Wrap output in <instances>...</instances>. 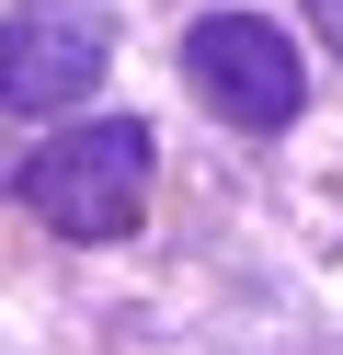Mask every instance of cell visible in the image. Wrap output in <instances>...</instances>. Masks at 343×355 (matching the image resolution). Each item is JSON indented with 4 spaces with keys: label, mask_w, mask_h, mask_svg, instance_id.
Masks as SVG:
<instances>
[{
    "label": "cell",
    "mask_w": 343,
    "mask_h": 355,
    "mask_svg": "<svg viewBox=\"0 0 343 355\" xmlns=\"http://www.w3.org/2000/svg\"><path fill=\"white\" fill-rule=\"evenodd\" d=\"M23 207L46 218L58 241H126L137 207H149V126L103 115V126H69L23 161Z\"/></svg>",
    "instance_id": "1"
},
{
    "label": "cell",
    "mask_w": 343,
    "mask_h": 355,
    "mask_svg": "<svg viewBox=\"0 0 343 355\" xmlns=\"http://www.w3.org/2000/svg\"><path fill=\"white\" fill-rule=\"evenodd\" d=\"M183 80H195L206 103H218L229 126H297V103H309V69H297L286 24H263V12H206L195 35H183Z\"/></svg>",
    "instance_id": "2"
},
{
    "label": "cell",
    "mask_w": 343,
    "mask_h": 355,
    "mask_svg": "<svg viewBox=\"0 0 343 355\" xmlns=\"http://www.w3.org/2000/svg\"><path fill=\"white\" fill-rule=\"evenodd\" d=\"M103 58H114L103 0H23L0 24V103L12 115H69L103 80Z\"/></svg>",
    "instance_id": "3"
},
{
    "label": "cell",
    "mask_w": 343,
    "mask_h": 355,
    "mask_svg": "<svg viewBox=\"0 0 343 355\" xmlns=\"http://www.w3.org/2000/svg\"><path fill=\"white\" fill-rule=\"evenodd\" d=\"M309 12H320V46L343 58V0H309Z\"/></svg>",
    "instance_id": "4"
}]
</instances>
